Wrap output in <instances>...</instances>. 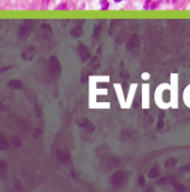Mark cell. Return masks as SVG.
<instances>
[{"instance_id":"obj_1","label":"cell","mask_w":190,"mask_h":192,"mask_svg":"<svg viewBox=\"0 0 190 192\" xmlns=\"http://www.w3.org/2000/svg\"><path fill=\"white\" fill-rule=\"evenodd\" d=\"M9 87L11 89H21V88H23V83H21L19 80L12 79L9 81Z\"/></svg>"},{"instance_id":"obj_2","label":"cell","mask_w":190,"mask_h":192,"mask_svg":"<svg viewBox=\"0 0 190 192\" xmlns=\"http://www.w3.org/2000/svg\"><path fill=\"white\" fill-rule=\"evenodd\" d=\"M6 173H7V164L4 161H0V176L4 178Z\"/></svg>"},{"instance_id":"obj_3","label":"cell","mask_w":190,"mask_h":192,"mask_svg":"<svg viewBox=\"0 0 190 192\" xmlns=\"http://www.w3.org/2000/svg\"><path fill=\"white\" fill-rule=\"evenodd\" d=\"M8 148V142L2 135H0V150H7Z\"/></svg>"},{"instance_id":"obj_4","label":"cell","mask_w":190,"mask_h":192,"mask_svg":"<svg viewBox=\"0 0 190 192\" xmlns=\"http://www.w3.org/2000/svg\"><path fill=\"white\" fill-rule=\"evenodd\" d=\"M20 143H21V142H20L18 136H14V137H12V145L14 146L19 147V146H20Z\"/></svg>"},{"instance_id":"obj_5","label":"cell","mask_w":190,"mask_h":192,"mask_svg":"<svg viewBox=\"0 0 190 192\" xmlns=\"http://www.w3.org/2000/svg\"><path fill=\"white\" fill-rule=\"evenodd\" d=\"M9 69H11V66H5V67H1V69H0V74H1L2 72H5V71L9 70Z\"/></svg>"},{"instance_id":"obj_6","label":"cell","mask_w":190,"mask_h":192,"mask_svg":"<svg viewBox=\"0 0 190 192\" xmlns=\"http://www.w3.org/2000/svg\"><path fill=\"white\" fill-rule=\"evenodd\" d=\"M151 4V0H147V2H145V5H144V8L147 9V8H149V5Z\"/></svg>"},{"instance_id":"obj_7","label":"cell","mask_w":190,"mask_h":192,"mask_svg":"<svg viewBox=\"0 0 190 192\" xmlns=\"http://www.w3.org/2000/svg\"><path fill=\"white\" fill-rule=\"evenodd\" d=\"M105 2H106V1H105V0H103V4H105ZM107 7H109V5H104L102 8H103V9H106Z\"/></svg>"},{"instance_id":"obj_8","label":"cell","mask_w":190,"mask_h":192,"mask_svg":"<svg viewBox=\"0 0 190 192\" xmlns=\"http://www.w3.org/2000/svg\"><path fill=\"white\" fill-rule=\"evenodd\" d=\"M115 2H120V1H122V0H114Z\"/></svg>"},{"instance_id":"obj_9","label":"cell","mask_w":190,"mask_h":192,"mask_svg":"<svg viewBox=\"0 0 190 192\" xmlns=\"http://www.w3.org/2000/svg\"><path fill=\"white\" fill-rule=\"evenodd\" d=\"M44 1H45V4H47V2H48V0H44Z\"/></svg>"}]
</instances>
